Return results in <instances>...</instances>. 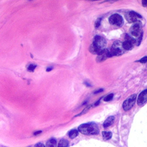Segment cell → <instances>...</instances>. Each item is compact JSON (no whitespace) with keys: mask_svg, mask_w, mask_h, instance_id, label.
Instances as JSON below:
<instances>
[{"mask_svg":"<svg viewBox=\"0 0 147 147\" xmlns=\"http://www.w3.org/2000/svg\"><path fill=\"white\" fill-rule=\"evenodd\" d=\"M106 40L100 36H95L93 39L92 43L90 45L89 51L92 54H98L105 49Z\"/></svg>","mask_w":147,"mask_h":147,"instance_id":"cell-1","label":"cell"},{"mask_svg":"<svg viewBox=\"0 0 147 147\" xmlns=\"http://www.w3.org/2000/svg\"><path fill=\"white\" fill-rule=\"evenodd\" d=\"M78 130L85 135H96L99 132L98 126L94 122H88L80 125Z\"/></svg>","mask_w":147,"mask_h":147,"instance_id":"cell-2","label":"cell"},{"mask_svg":"<svg viewBox=\"0 0 147 147\" xmlns=\"http://www.w3.org/2000/svg\"><path fill=\"white\" fill-rule=\"evenodd\" d=\"M109 51V56H120L124 53V49L122 47V42L120 41H115L112 45V47Z\"/></svg>","mask_w":147,"mask_h":147,"instance_id":"cell-3","label":"cell"},{"mask_svg":"<svg viewBox=\"0 0 147 147\" xmlns=\"http://www.w3.org/2000/svg\"><path fill=\"white\" fill-rule=\"evenodd\" d=\"M137 98L136 94H132L130 96H129L123 102L122 104L123 109L125 111H128L132 108L134 106L136 100Z\"/></svg>","mask_w":147,"mask_h":147,"instance_id":"cell-4","label":"cell"},{"mask_svg":"<svg viewBox=\"0 0 147 147\" xmlns=\"http://www.w3.org/2000/svg\"><path fill=\"white\" fill-rule=\"evenodd\" d=\"M109 21L111 25L117 26H122L123 22V18L118 14H114L111 15L109 17Z\"/></svg>","mask_w":147,"mask_h":147,"instance_id":"cell-5","label":"cell"},{"mask_svg":"<svg viewBox=\"0 0 147 147\" xmlns=\"http://www.w3.org/2000/svg\"><path fill=\"white\" fill-rule=\"evenodd\" d=\"M136 43V40L134 38L126 34L125 41L122 42V47L124 50H130L133 48V46Z\"/></svg>","mask_w":147,"mask_h":147,"instance_id":"cell-6","label":"cell"},{"mask_svg":"<svg viewBox=\"0 0 147 147\" xmlns=\"http://www.w3.org/2000/svg\"><path fill=\"white\" fill-rule=\"evenodd\" d=\"M141 16L135 11H129L125 14V18L129 23H135L137 21V18H141Z\"/></svg>","mask_w":147,"mask_h":147,"instance_id":"cell-7","label":"cell"},{"mask_svg":"<svg viewBox=\"0 0 147 147\" xmlns=\"http://www.w3.org/2000/svg\"><path fill=\"white\" fill-rule=\"evenodd\" d=\"M130 32L133 36L138 37L141 34V26L138 22H135L130 28Z\"/></svg>","mask_w":147,"mask_h":147,"instance_id":"cell-8","label":"cell"},{"mask_svg":"<svg viewBox=\"0 0 147 147\" xmlns=\"http://www.w3.org/2000/svg\"><path fill=\"white\" fill-rule=\"evenodd\" d=\"M108 57H110L109 51L108 49H105L98 54V56L96 58V61L97 62H103Z\"/></svg>","mask_w":147,"mask_h":147,"instance_id":"cell-9","label":"cell"},{"mask_svg":"<svg viewBox=\"0 0 147 147\" xmlns=\"http://www.w3.org/2000/svg\"><path fill=\"white\" fill-rule=\"evenodd\" d=\"M147 100V90L145 89L142 91L138 95L137 99V104L139 106H142Z\"/></svg>","mask_w":147,"mask_h":147,"instance_id":"cell-10","label":"cell"},{"mask_svg":"<svg viewBox=\"0 0 147 147\" xmlns=\"http://www.w3.org/2000/svg\"><path fill=\"white\" fill-rule=\"evenodd\" d=\"M114 120H115V117L114 116H110L103 123V127L105 128H106V127H109L110 126H111L114 122Z\"/></svg>","mask_w":147,"mask_h":147,"instance_id":"cell-11","label":"cell"},{"mask_svg":"<svg viewBox=\"0 0 147 147\" xmlns=\"http://www.w3.org/2000/svg\"><path fill=\"white\" fill-rule=\"evenodd\" d=\"M56 140L54 138H50L46 143V147H56Z\"/></svg>","mask_w":147,"mask_h":147,"instance_id":"cell-12","label":"cell"},{"mask_svg":"<svg viewBox=\"0 0 147 147\" xmlns=\"http://www.w3.org/2000/svg\"><path fill=\"white\" fill-rule=\"evenodd\" d=\"M78 134H79V131L76 129H72L68 132V136L71 139L75 138L78 136Z\"/></svg>","mask_w":147,"mask_h":147,"instance_id":"cell-13","label":"cell"},{"mask_svg":"<svg viewBox=\"0 0 147 147\" xmlns=\"http://www.w3.org/2000/svg\"><path fill=\"white\" fill-rule=\"evenodd\" d=\"M102 137L105 140H109L112 137V133L110 131H103L102 132Z\"/></svg>","mask_w":147,"mask_h":147,"instance_id":"cell-14","label":"cell"},{"mask_svg":"<svg viewBox=\"0 0 147 147\" xmlns=\"http://www.w3.org/2000/svg\"><path fill=\"white\" fill-rule=\"evenodd\" d=\"M69 145L68 141L65 139H61L57 147H68Z\"/></svg>","mask_w":147,"mask_h":147,"instance_id":"cell-15","label":"cell"},{"mask_svg":"<svg viewBox=\"0 0 147 147\" xmlns=\"http://www.w3.org/2000/svg\"><path fill=\"white\" fill-rule=\"evenodd\" d=\"M91 105H89V106H87L80 114H78L77 115H76L75 117H76V116H80V115H83V114H86L88 110H89V109L91 108Z\"/></svg>","mask_w":147,"mask_h":147,"instance_id":"cell-16","label":"cell"},{"mask_svg":"<svg viewBox=\"0 0 147 147\" xmlns=\"http://www.w3.org/2000/svg\"><path fill=\"white\" fill-rule=\"evenodd\" d=\"M113 94H110L109 95H107L104 98V100L106 101V102H109V101H110L112 100L113 98Z\"/></svg>","mask_w":147,"mask_h":147,"instance_id":"cell-17","label":"cell"},{"mask_svg":"<svg viewBox=\"0 0 147 147\" xmlns=\"http://www.w3.org/2000/svg\"><path fill=\"white\" fill-rule=\"evenodd\" d=\"M36 67V65H35L34 64H31L29 65V66L28 67V70L29 71L32 72V71H33L34 70Z\"/></svg>","mask_w":147,"mask_h":147,"instance_id":"cell-18","label":"cell"},{"mask_svg":"<svg viewBox=\"0 0 147 147\" xmlns=\"http://www.w3.org/2000/svg\"><path fill=\"white\" fill-rule=\"evenodd\" d=\"M101 20H102V18H98L96 20V21H95V24H94V26H95V27L96 28H98L100 26V22H101Z\"/></svg>","mask_w":147,"mask_h":147,"instance_id":"cell-19","label":"cell"},{"mask_svg":"<svg viewBox=\"0 0 147 147\" xmlns=\"http://www.w3.org/2000/svg\"><path fill=\"white\" fill-rule=\"evenodd\" d=\"M142 36H143V32L142 33H141L140 35V37H139V39L137 40V41H136L137 42V45L138 46L140 43H141V40H142Z\"/></svg>","mask_w":147,"mask_h":147,"instance_id":"cell-20","label":"cell"},{"mask_svg":"<svg viewBox=\"0 0 147 147\" xmlns=\"http://www.w3.org/2000/svg\"><path fill=\"white\" fill-rule=\"evenodd\" d=\"M146 60H147V57L146 56H144V57H142V59H141L138 61L140 62L141 63H145L146 62Z\"/></svg>","mask_w":147,"mask_h":147,"instance_id":"cell-21","label":"cell"},{"mask_svg":"<svg viewBox=\"0 0 147 147\" xmlns=\"http://www.w3.org/2000/svg\"><path fill=\"white\" fill-rule=\"evenodd\" d=\"M34 147H45L44 146V145L41 142H38L37 144H36L34 146Z\"/></svg>","mask_w":147,"mask_h":147,"instance_id":"cell-22","label":"cell"},{"mask_svg":"<svg viewBox=\"0 0 147 147\" xmlns=\"http://www.w3.org/2000/svg\"><path fill=\"white\" fill-rule=\"evenodd\" d=\"M146 4H147V1L145 0V1H142V5L144 7H146Z\"/></svg>","mask_w":147,"mask_h":147,"instance_id":"cell-23","label":"cell"},{"mask_svg":"<svg viewBox=\"0 0 147 147\" xmlns=\"http://www.w3.org/2000/svg\"><path fill=\"white\" fill-rule=\"evenodd\" d=\"M103 91V89L100 88V89H99V90L96 91L95 92H94V94H98V93H99V92H102Z\"/></svg>","mask_w":147,"mask_h":147,"instance_id":"cell-24","label":"cell"},{"mask_svg":"<svg viewBox=\"0 0 147 147\" xmlns=\"http://www.w3.org/2000/svg\"><path fill=\"white\" fill-rule=\"evenodd\" d=\"M41 133V131H37V132H35L34 133V135H37V134H38L40 133Z\"/></svg>","mask_w":147,"mask_h":147,"instance_id":"cell-25","label":"cell"},{"mask_svg":"<svg viewBox=\"0 0 147 147\" xmlns=\"http://www.w3.org/2000/svg\"><path fill=\"white\" fill-rule=\"evenodd\" d=\"M52 69V68H47V69H46V71H51Z\"/></svg>","mask_w":147,"mask_h":147,"instance_id":"cell-26","label":"cell"}]
</instances>
